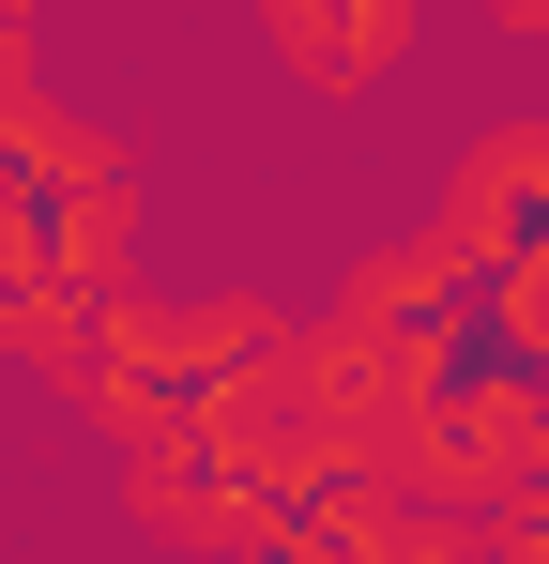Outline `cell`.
I'll return each mask as SVG.
<instances>
[{
	"mask_svg": "<svg viewBox=\"0 0 549 564\" xmlns=\"http://www.w3.org/2000/svg\"><path fill=\"white\" fill-rule=\"evenodd\" d=\"M274 351H290V321H274L260 290H183V305L107 290V305H92V351H77V397H92L107 443H183V427L245 367H274Z\"/></svg>",
	"mask_w": 549,
	"mask_h": 564,
	"instance_id": "obj_1",
	"label": "cell"
},
{
	"mask_svg": "<svg viewBox=\"0 0 549 564\" xmlns=\"http://www.w3.org/2000/svg\"><path fill=\"white\" fill-rule=\"evenodd\" d=\"M412 473L443 488V503H504V488H535L549 473V381L519 367V351H473V367L443 381V412H428V443H412Z\"/></svg>",
	"mask_w": 549,
	"mask_h": 564,
	"instance_id": "obj_2",
	"label": "cell"
},
{
	"mask_svg": "<svg viewBox=\"0 0 549 564\" xmlns=\"http://www.w3.org/2000/svg\"><path fill=\"white\" fill-rule=\"evenodd\" d=\"M428 214H443L473 260L535 245V229H549V122H488V138H473V153L443 169V198H428Z\"/></svg>",
	"mask_w": 549,
	"mask_h": 564,
	"instance_id": "obj_3",
	"label": "cell"
},
{
	"mask_svg": "<svg viewBox=\"0 0 549 564\" xmlns=\"http://www.w3.org/2000/svg\"><path fill=\"white\" fill-rule=\"evenodd\" d=\"M412 31H428V0H321V15H305V62H290V77H305L321 107H352V93H381V77L412 62Z\"/></svg>",
	"mask_w": 549,
	"mask_h": 564,
	"instance_id": "obj_4",
	"label": "cell"
},
{
	"mask_svg": "<svg viewBox=\"0 0 549 564\" xmlns=\"http://www.w3.org/2000/svg\"><path fill=\"white\" fill-rule=\"evenodd\" d=\"M473 351H519V367L549 381V229H535V245H504V260L473 275Z\"/></svg>",
	"mask_w": 549,
	"mask_h": 564,
	"instance_id": "obj_5",
	"label": "cell"
},
{
	"mask_svg": "<svg viewBox=\"0 0 549 564\" xmlns=\"http://www.w3.org/2000/svg\"><path fill=\"white\" fill-rule=\"evenodd\" d=\"M0 62H31V0H0Z\"/></svg>",
	"mask_w": 549,
	"mask_h": 564,
	"instance_id": "obj_6",
	"label": "cell"
},
{
	"mask_svg": "<svg viewBox=\"0 0 549 564\" xmlns=\"http://www.w3.org/2000/svg\"><path fill=\"white\" fill-rule=\"evenodd\" d=\"M535 122H549V107H535Z\"/></svg>",
	"mask_w": 549,
	"mask_h": 564,
	"instance_id": "obj_7",
	"label": "cell"
}]
</instances>
